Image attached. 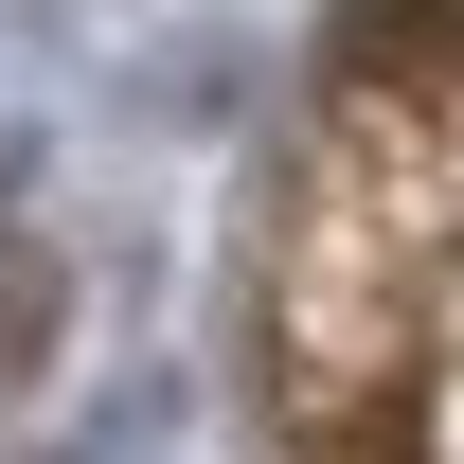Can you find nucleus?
I'll return each instance as SVG.
<instances>
[{"label":"nucleus","instance_id":"obj_1","mask_svg":"<svg viewBox=\"0 0 464 464\" xmlns=\"http://www.w3.org/2000/svg\"><path fill=\"white\" fill-rule=\"evenodd\" d=\"M268 447L464 464V0H375L268 197Z\"/></svg>","mask_w":464,"mask_h":464}]
</instances>
